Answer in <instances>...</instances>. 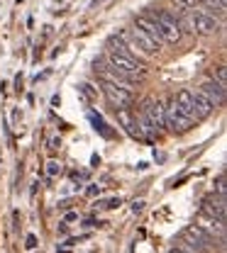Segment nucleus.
<instances>
[{
	"instance_id": "nucleus-13",
	"label": "nucleus",
	"mask_w": 227,
	"mask_h": 253,
	"mask_svg": "<svg viewBox=\"0 0 227 253\" xmlns=\"http://www.w3.org/2000/svg\"><path fill=\"white\" fill-rule=\"evenodd\" d=\"M183 239H191V241H198V244H203V246H208L210 249V244H213V236L203 229V226H188L186 231H183Z\"/></svg>"
},
{
	"instance_id": "nucleus-6",
	"label": "nucleus",
	"mask_w": 227,
	"mask_h": 253,
	"mask_svg": "<svg viewBox=\"0 0 227 253\" xmlns=\"http://www.w3.org/2000/svg\"><path fill=\"white\" fill-rule=\"evenodd\" d=\"M108 66H113L115 71H120L125 76H132V78L144 76V66H139V63L134 61V56H120V54L108 51Z\"/></svg>"
},
{
	"instance_id": "nucleus-18",
	"label": "nucleus",
	"mask_w": 227,
	"mask_h": 253,
	"mask_svg": "<svg viewBox=\"0 0 227 253\" xmlns=\"http://www.w3.org/2000/svg\"><path fill=\"white\" fill-rule=\"evenodd\" d=\"M142 210H144V200H137V202L132 205V212L137 214V212H142Z\"/></svg>"
},
{
	"instance_id": "nucleus-12",
	"label": "nucleus",
	"mask_w": 227,
	"mask_h": 253,
	"mask_svg": "<svg viewBox=\"0 0 227 253\" xmlns=\"http://www.w3.org/2000/svg\"><path fill=\"white\" fill-rule=\"evenodd\" d=\"M198 226H203L210 236H215L218 234V239L223 241V236H225V221L223 219H215V217H210V214H203V219Z\"/></svg>"
},
{
	"instance_id": "nucleus-8",
	"label": "nucleus",
	"mask_w": 227,
	"mask_h": 253,
	"mask_svg": "<svg viewBox=\"0 0 227 253\" xmlns=\"http://www.w3.org/2000/svg\"><path fill=\"white\" fill-rule=\"evenodd\" d=\"M195 93L203 95L213 107H220V105L225 102V85H220V83H218V81H213V78H210V81H205V83H200Z\"/></svg>"
},
{
	"instance_id": "nucleus-20",
	"label": "nucleus",
	"mask_w": 227,
	"mask_h": 253,
	"mask_svg": "<svg viewBox=\"0 0 227 253\" xmlns=\"http://www.w3.org/2000/svg\"><path fill=\"white\" fill-rule=\"evenodd\" d=\"M169 253H188V251H186V249H171Z\"/></svg>"
},
{
	"instance_id": "nucleus-7",
	"label": "nucleus",
	"mask_w": 227,
	"mask_h": 253,
	"mask_svg": "<svg viewBox=\"0 0 227 253\" xmlns=\"http://www.w3.org/2000/svg\"><path fill=\"white\" fill-rule=\"evenodd\" d=\"M134 27L142 32L144 37H149V42L162 51L164 49V39H162V32H159V25H157V20L152 17V15H137L134 17Z\"/></svg>"
},
{
	"instance_id": "nucleus-5",
	"label": "nucleus",
	"mask_w": 227,
	"mask_h": 253,
	"mask_svg": "<svg viewBox=\"0 0 227 253\" xmlns=\"http://www.w3.org/2000/svg\"><path fill=\"white\" fill-rule=\"evenodd\" d=\"M103 90L108 95V100L117 107V110H125V107H130L132 100H134V93H132V88H125V85H117V83H110V81H105L103 83Z\"/></svg>"
},
{
	"instance_id": "nucleus-16",
	"label": "nucleus",
	"mask_w": 227,
	"mask_h": 253,
	"mask_svg": "<svg viewBox=\"0 0 227 253\" xmlns=\"http://www.w3.org/2000/svg\"><path fill=\"white\" fill-rule=\"evenodd\" d=\"M47 173H49V175H59V173H61V166H59L57 161H52L49 168H47Z\"/></svg>"
},
{
	"instance_id": "nucleus-14",
	"label": "nucleus",
	"mask_w": 227,
	"mask_h": 253,
	"mask_svg": "<svg viewBox=\"0 0 227 253\" xmlns=\"http://www.w3.org/2000/svg\"><path fill=\"white\" fill-rule=\"evenodd\" d=\"M173 2L181 10H193V7H198V0H173Z\"/></svg>"
},
{
	"instance_id": "nucleus-3",
	"label": "nucleus",
	"mask_w": 227,
	"mask_h": 253,
	"mask_svg": "<svg viewBox=\"0 0 227 253\" xmlns=\"http://www.w3.org/2000/svg\"><path fill=\"white\" fill-rule=\"evenodd\" d=\"M164 112H166V126H169L171 131L183 134V131H188V129L193 126V120L183 115V110L178 107V102H176V100H171V102L164 107Z\"/></svg>"
},
{
	"instance_id": "nucleus-2",
	"label": "nucleus",
	"mask_w": 227,
	"mask_h": 253,
	"mask_svg": "<svg viewBox=\"0 0 227 253\" xmlns=\"http://www.w3.org/2000/svg\"><path fill=\"white\" fill-rule=\"evenodd\" d=\"M120 37H122V42L132 49V54H142V56H157V54H159V49L149 42V37H144L137 27H134V30L120 32Z\"/></svg>"
},
{
	"instance_id": "nucleus-1",
	"label": "nucleus",
	"mask_w": 227,
	"mask_h": 253,
	"mask_svg": "<svg viewBox=\"0 0 227 253\" xmlns=\"http://www.w3.org/2000/svg\"><path fill=\"white\" fill-rule=\"evenodd\" d=\"M152 17H154V20H157V25H159V32H162L164 44H178V42H181L183 32H181V27H178V22H176L173 12H169V10H159V12H154Z\"/></svg>"
},
{
	"instance_id": "nucleus-4",
	"label": "nucleus",
	"mask_w": 227,
	"mask_h": 253,
	"mask_svg": "<svg viewBox=\"0 0 227 253\" xmlns=\"http://www.w3.org/2000/svg\"><path fill=\"white\" fill-rule=\"evenodd\" d=\"M188 12H191V20H193L195 34L210 37V34L220 32V20H218L215 15H210V12H205V10H200V7H193V10H188Z\"/></svg>"
},
{
	"instance_id": "nucleus-11",
	"label": "nucleus",
	"mask_w": 227,
	"mask_h": 253,
	"mask_svg": "<svg viewBox=\"0 0 227 253\" xmlns=\"http://www.w3.org/2000/svg\"><path fill=\"white\" fill-rule=\"evenodd\" d=\"M213 105L203 97L200 93H193V122H203V120H208L210 115H213Z\"/></svg>"
},
{
	"instance_id": "nucleus-15",
	"label": "nucleus",
	"mask_w": 227,
	"mask_h": 253,
	"mask_svg": "<svg viewBox=\"0 0 227 253\" xmlns=\"http://www.w3.org/2000/svg\"><path fill=\"white\" fill-rule=\"evenodd\" d=\"M225 66H218V71H215V73H213V81H218V83H220V85H225Z\"/></svg>"
},
{
	"instance_id": "nucleus-17",
	"label": "nucleus",
	"mask_w": 227,
	"mask_h": 253,
	"mask_svg": "<svg viewBox=\"0 0 227 253\" xmlns=\"http://www.w3.org/2000/svg\"><path fill=\"white\" fill-rule=\"evenodd\" d=\"M215 188H218V195H220V197H225V175L218 178V185H215Z\"/></svg>"
},
{
	"instance_id": "nucleus-19",
	"label": "nucleus",
	"mask_w": 227,
	"mask_h": 253,
	"mask_svg": "<svg viewBox=\"0 0 227 253\" xmlns=\"http://www.w3.org/2000/svg\"><path fill=\"white\" fill-rule=\"evenodd\" d=\"M37 246V236H27V249H34Z\"/></svg>"
},
{
	"instance_id": "nucleus-9",
	"label": "nucleus",
	"mask_w": 227,
	"mask_h": 253,
	"mask_svg": "<svg viewBox=\"0 0 227 253\" xmlns=\"http://www.w3.org/2000/svg\"><path fill=\"white\" fill-rule=\"evenodd\" d=\"M164 107H166V105H164L162 100H149L147 107H144V112H142V115L154 125L157 131H164V126H166V112H164Z\"/></svg>"
},
{
	"instance_id": "nucleus-10",
	"label": "nucleus",
	"mask_w": 227,
	"mask_h": 253,
	"mask_svg": "<svg viewBox=\"0 0 227 253\" xmlns=\"http://www.w3.org/2000/svg\"><path fill=\"white\" fill-rule=\"evenodd\" d=\"M203 214H210L215 219L225 221V197H215V195H208L205 197V205H203Z\"/></svg>"
}]
</instances>
